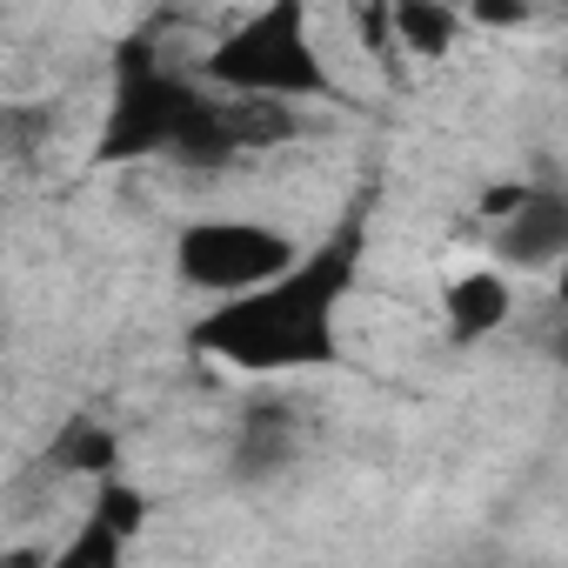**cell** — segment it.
I'll return each mask as SVG.
<instances>
[{"mask_svg": "<svg viewBox=\"0 0 568 568\" xmlns=\"http://www.w3.org/2000/svg\"><path fill=\"white\" fill-rule=\"evenodd\" d=\"M302 121L274 101H207L194 81L168 74L148 41L121 48L114 68V108L94 141L101 168L121 161H174V168H227L241 154L295 141Z\"/></svg>", "mask_w": 568, "mask_h": 568, "instance_id": "cell-1", "label": "cell"}, {"mask_svg": "<svg viewBox=\"0 0 568 568\" xmlns=\"http://www.w3.org/2000/svg\"><path fill=\"white\" fill-rule=\"evenodd\" d=\"M355 267H362V227L348 221L308 261H295L288 274H274L267 288L234 295L207 322H194V348L214 355V362H227V368H247V375L328 368V362H342L335 308L355 288Z\"/></svg>", "mask_w": 568, "mask_h": 568, "instance_id": "cell-2", "label": "cell"}, {"mask_svg": "<svg viewBox=\"0 0 568 568\" xmlns=\"http://www.w3.org/2000/svg\"><path fill=\"white\" fill-rule=\"evenodd\" d=\"M201 74L214 88H227L234 101H322V94H335L328 61L315 54L308 14L295 8V0H281V8H261L254 21H241L201 61Z\"/></svg>", "mask_w": 568, "mask_h": 568, "instance_id": "cell-3", "label": "cell"}, {"mask_svg": "<svg viewBox=\"0 0 568 568\" xmlns=\"http://www.w3.org/2000/svg\"><path fill=\"white\" fill-rule=\"evenodd\" d=\"M295 261H302L295 241L281 234V227H261V221H194V227H181V241H174L181 281H187V288L221 295V302L267 288V281L288 274Z\"/></svg>", "mask_w": 568, "mask_h": 568, "instance_id": "cell-4", "label": "cell"}, {"mask_svg": "<svg viewBox=\"0 0 568 568\" xmlns=\"http://www.w3.org/2000/svg\"><path fill=\"white\" fill-rule=\"evenodd\" d=\"M148 528V495L128 481H94V515L61 541L48 568H128V541Z\"/></svg>", "mask_w": 568, "mask_h": 568, "instance_id": "cell-5", "label": "cell"}, {"mask_svg": "<svg viewBox=\"0 0 568 568\" xmlns=\"http://www.w3.org/2000/svg\"><path fill=\"white\" fill-rule=\"evenodd\" d=\"M495 254L508 267H555L568 254V194L555 187H521V201L495 227Z\"/></svg>", "mask_w": 568, "mask_h": 568, "instance_id": "cell-6", "label": "cell"}, {"mask_svg": "<svg viewBox=\"0 0 568 568\" xmlns=\"http://www.w3.org/2000/svg\"><path fill=\"white\" fill-rule=\"evenodd\" d=\"M295 455H302V428H295V415L281 408V402H261V408L241 415L234 448H227V468H234V481L254 488V481H274Z\"/></svg>", "mask_w": 568, "mask_h": 568, "instance_id": "cell-7", "label": "cell"}, {"mask_svg": "<svg viewBox=\"0 0 568 568\" xmlns=\"http://www.w3.org/2000/svg\"><path fill=\"white\" fill-rule=\"evenodd\" d=\"M508 308H515V295H508V281L495 274V267H475V274H455L448 281V295H442V322H448V342H481V335H495L501 322H508Z\"/></svg>", "mask_w": 568, "mask_h": 568, "instance_id": "cell-8", "label": "cell"}, {"mask_svg": "<svg viewBox=\"0 0 568 568\" xmlns=\"http://www.w3.org/2000/svg\"><path fill=\"white\" fill-rule=\"evenodd\" d=\"M48 468L68 475V481H114L121 468V435L94 415H68L48 442Z\"/></svg>", "mask_w": 568, "mask_h": 568, "instance_id": "cell-9", "label": "cell"}, {"mask_svg": "<svg viewBox=\"0 0 568 568\" xmlns=\"http://www.w3.org/2000/svg\"><path fill=\"white\" fill-rule=\"evenodd\" d=\"M388 21H395V34L408 41V54H448V41H455V28H462L448 8H428V0H402Z\"/></svg>", "mask_w": 568, "mask_h": 568, "instance_id": "cell-10", "label": "cell"}, {"mask_svg": "<svg viewBox=\"0 0 568 568\" xmlns=\"http://www.w3.org/2000/svg\"><path fill=\"white\" fill-rule=\"evenodd\" d=\"M48 128H54L48 108H0V154H8V161H34L48 148Z\"/></svg>", "mask_w": 568, "mask_h": 568, "instance_id": "cell-11", "label": "cell"}, {"mask_svg": "<svg viewBox=\"0 0 568 568\" xmlns=\"http://www.w3.org/2000/svg\"><path fill=\"white\" fill-rule=\"evenodd\" d=\"M475 21H488V28H521L528 8H475Z\"/></svg>", "mask_w": 568, "mask_h": 568, "instance_id": "cell-12", "label": "cell"}]
</instances>
